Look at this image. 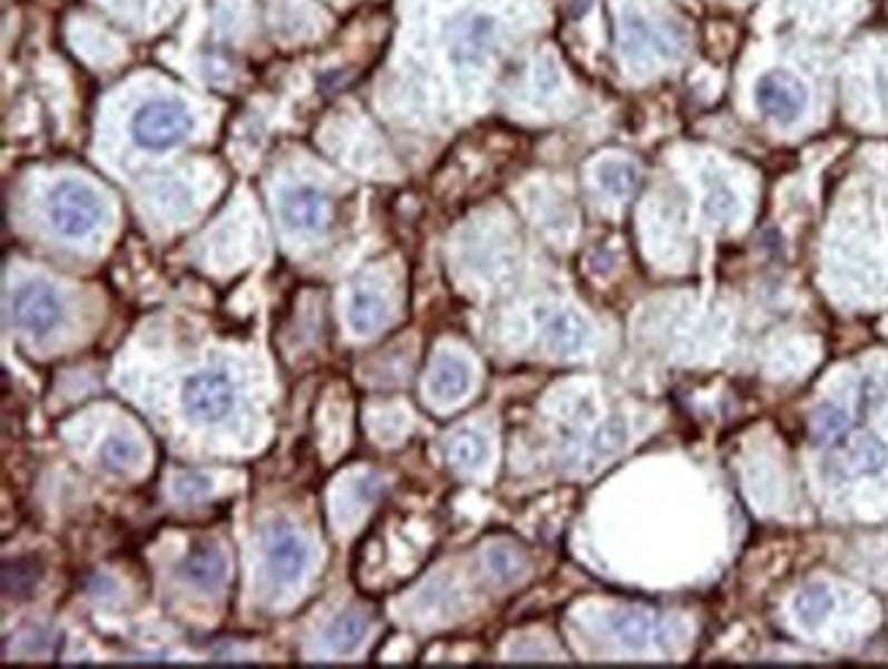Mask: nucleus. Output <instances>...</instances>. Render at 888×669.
<instances>
[{"instance_id": "obj_3", "label": "nucleus", "mask_w": 888, "mask_h": 669, "mask_svg": "<svg viewBox=\"0 0 888 669\" xmlns=\"http://www.w3.org/2000/svg\"><path fill=\"white\" fill-rule=\"evenodd\" d=\"M686 36L675 22H651L637 11H626L621 20V50L630 60L681 56Z\"/></svg>"}, {"instance_id": "obj_6", "label": "nucleus", "mask_w": 888, "mask_h": 669, "mask_svg": "<svg viewBox=\"0 0 888 669\" xmlns=\"http://www.w3.org/2000/svg\"><path fill=\"white\" fill-rule=\"evenodd\" d=\"M11 317L30 336H47L64 321V304L50 285L28 282L11 298Z\"/></svg>"}, {"instance_id": "obj_23", "label": "nucleus", "mask_w": 888, "mask_h": 669, "mask_svg": "<svg viewBox=\"0 0 888 669\" xmlns=\"http://www.w3.org/2000/svg\"><path fill=\"white\" fill-rule=\"evenodd\" d=\"M39 582V571L30 560H14V563H6L3 569V590L6 596H28L30 590L36 588Z\"/></svg>"}, {"instance_id": "obj_22", "label": "nucleus", "mask_w": 888, "mask_h": 669, "mask_svg": "<svg viewBox=\"0 0 888 669\" xmlns=\"http://www.w3.org/2000/svg\"><path fill=\"white\" fill-rule=\"evenodd\" d=\"M99 460H101V465H105L107 470H113V473H124V470L137 465V460H140V445L129 437L113 435L101 443Z\"/></svg>"}, {"instance_id": "obj_1", "label": "nucleus", "mask_w": 888, "mask_h": 669, "mask_svg": "<svg viewBox=\"0 0 888 669\" xmlns=\"http://www.w3.org/2000/svg\"><path fill=\"white\" fill-rule=\"evenodd\" d=\"M47 216L66 238H82L99 227L105 208L99 195L82 180H58L47 195Z\"/></svg>"}, {"instance_id": "obj_21", "label": "nucleus", "mask_w": 888, "mask_h": 669, "mask_svg": "<svg viewBox=\"0 0 888 669\" xmlns=\"http://www.w3.org/2000/svg\"><path fill=\"white\" fill-rule=\"evenodd\" d=\"M599 186L607 195L613 197H630L640 184V173L637 167L630 165V161L621 159H609L599 165Z\"/></svg>"}, {"instance_id": "obj_26", "label": "nucleus", "mask_w": 888, "mask_h": 669, "mask_svg": "<svg viewBox=\"0 0 888 669\" xmlns=\"http://www.w3.org/2000/svg\"><path fill=\"white\" fill-rule=\"evenodd\" d=\"M211 492V481L205 479V475H197V473H189V475H178L175 479V495L180 500H197L203 495H208Z\"/></svg>"}, {"instance_id": "obj_11", "label": "nucleus", "mask_w": 888, "mask_h": 669, "mask_svg": "<svg viewBox=\"0 0 888 669\" xmlns=\"http://www.w3.org/2000/svg\"><path fill=\"white\" fill-rule=\"evenodd\" d=\"M470 366L468 361H462L459 355H440L438 361L432 364L430 380H427V388H430V396L440 405H451V402L462 400L470 388Z\"/></svg>"}, {"instance_id": "obj_16", "label": "nucleus", "mask_w": 888, "mask_h": 669, "mask_svg": "<svg viewBox=\"0 0 888 669\" xmlns=\"http://www.w3.org/2000/svg\"><path fill=\"white\" fill-rule=\"evenodd\" d=\"M793 607H796V614H799L801 623L807 626V629H814V626H820L831 614L833 593L826 588L823 582H809V584H803L801 593L796 596Z\"/></svg>"}, {"instance_id": "obj_9", "label": "nucleus", "mask_w": 888, "mask_h": 669, "mask_svg": "<svg viewBox=\"0 0 888 669\" xmlns=\"http://www.w3.org/2000/svg\"><path fill=\"white\" fill-rule=\"evenodd\" d=\"M498 36V22L489 14H470L451 30V60L459 66L481 63Z\"/></svg>"}, {"instance_id": "obj_5", "label": "nucleus", "mask_w": 888, "mask_h": 669, "mask_svg": "<svg viewBox=\"0 0 888 669\" xmlns=\"http://www.w3.org/2000/svg\"><path fill=\"white\" fill-rule=\"evenodd\" d=\"M807 86L790 71H769L758 80V88H754V105L758 110L763 112L765 118L777 120V124L790 126L796 124L807 110Z\"/></svg>"}, {"instance_id": "obj_18", "label": "nucleus", "mask_w": 888, "mask_h": 669, "mask_svg": "<svg viewBox=\"0 0 888 669\" xmlns=\"http://www.w3.org/2000/svg\"><path fill=\"white\" fill-rule=\"evenodd\" d=\"M446 454H449V460L455 462V465L474 470V468H481L487 462L489 443L481 432L459 430L449 437V443H446Z\"/></svg>"}, {"instance_id": "obj_7", "label": "nucleus", "mask_w": 888, "mask_h": 669, "mask_svg": "<svg viewBox=\"0 0 888 669\" xmlns=\"http://www.w3.org/2000/svg\"><path fill=\"white\" fill-rule=\"evenodd\" d=\"M263 558L271 580L280 584H293L301 580V574L310 565V547L287 522H280L265 535Z\"/></svg>"}, {"instance_id": "obj_13", "label": "nucleus", "mask_w": 888, "mask_h": 669, "mask_svg": "<svg viewBox=\"0 0 888 669\" xmlns=\"http://www.w3.org/2000/svg\"><path fill=\"white\" fill-rule=\"evenodd\" d=\"M591 340V325L579 312L564 309L549 317L547 323V345L560 355L579 353Z\"/></svg>"}, {"instance_id": "obj_20", "label": "nucleus", "mask_w": 888, "mask_h": 669, "mask_svg": "<svg viewBox=\"0 0 888 669\" xmlns=\"http://www.w3.org/2000/svg\"><path fill=\"white\" fill-rule=\"evenodd\" d=\"M848 424H850L848 410L842 405H833V402H823V405L812 413V424H809V430H812V443L826 445L831 443V440L842 437L845 432H848Z\"/></svg>"}, {"instance_id": "obj_19", "label": "nucleus", "mask_w": 888, "mask_h": 669, "mask_svg": "<svg viewBox=\"0 0 888 669\" xmlns=\"http://www.w3.org/2000/svg\"><path fill=\"white\" fill-rule=\"evenodd\" d=\"M703 210L709 219L719 222V225H730L739 214V197L730 189L728 180L719 175H705V203Z\"/></svg>"}, {"instance_id": "obj_8", "label": "nucleus", "mask_w": 888, "mask_h": 669, "mask_svg": "<svg viewBox=\"0 0 888 669\" xmlns=\"http://www.w3.org/2000/svg\"><path fill=\"white\" fill-rule=\"evenodd\" d=\"M888 465V445L872 432L853 437L831 460L833 473L839 479H859V475H878Z\"/></svg>"}, {"instance_id": "obj_10", "label": "nucleus", "mask_w": 888, "mask_h": 669, "mask_svg": "<svg viewBox=\"0 0 888 669\" xmlns=\"http://www.w3.org/2000/svg\"><path fill=\"white\" fill-rule=\"evenodd\" d=\"M280 216L290 230H299V233L320 230V227H323V222L329 219V200H325L323 191L312 189V186L287 189V191H282Z\"/></svg>"}, {"instance_id": "obj_12", "label": "nucleus", "mask_w": 888, "mask_h": 669, "mask_svg": "<svg viewBox=\"0 0 888 669\" xmlns=\"http://www.w3.org/2000/svg\"><path fill=\"white\" fill-rule=\"evenodd\" d=\"M180 571V580L195 584V588L201 590H214L219 588L222 580H225L227 574V560L222 550H216V547L211 544H201L195 547V550L186 552V558L180 560L178 565Z\"/></svg>"}, {"instance_id": "obj_25", "label": "nucleus", "mask_w": 888, "mask_h": 669, "mask_svg": "<svg viewBox=\"0 0 888 669\" xmlns=\"http://www.w3.org/2000/svg\"><path fill=\"white\" fill-rule=\"evenodd\" d=\"M624 437H626L624 421H621V419L607 421V424H604L602 430L596 432L594 451H596V454H613L615 449H621V445H624Z\"/></svg>"}, {"instance_id": "obj_15", "label": "nucleus", "mask_w": 888, "mask_h": 669, "mask_svg": "<svg viewBox=\"0 0 888 669\" xmlns=\"http://www.w3.org/2000/svg\"><path fill=\"white\" fill-rule=\"evenodd\" d=\"M386 315H389V309H386V301L380 298V293L355 291L353 298H350L348 323L359 336L372 334L374 328H380L386 321Z\"/></svg>"}, {"instance_id": "obj_4", "label": "nucleus", "mask_w": 888, "mask_h": 669, "mask_svg": "<svg viewBox=\"0 0 888 669\" xmlns=\"http://www.w3.org/2000/svg\"><path fill=\"white\" fill-rule=\"evenodd\" d=\"M235 400H238V388H235L233 377L219 370L197 372L186 380L184 391H180L186 415H192L195 421L227 419L233 413Z\"/></svg>"}, {"instance_id": "obj_14", "label": "nucleus", "mask_w": 888, "mask_h": 669, "mask_svg": "<svg viewBox=\"0 0 888 669\" xmlns=\"http://www.w3.org/2000/svg\"><path fill=\"white\" fill-rule=\"evenodd\" d=\"M609 629L630 650H645L660 634V623L645 610H618L609 614Z\"/></svg>"}, {"instance_id": "obj_24", "label": "nucleus", "mask_w": 888, "mask_h": 669, "mask_svg": "<svg viewBox=\"0 0 888 669\" xmlns=\"http://www.w3.org/2000/svg\"><path fill=\"white\" fill-rule=\"evenodd\" d=\"M487 565L500 582H509V580H515V577L523 574L525 560H523V554L515 550V547L498 544L487 552Z\"/></svg>"}, {"instance_id": "obj_17", "label": "nucleus", "mask_w": 888, "mask_h": 669, "mask_svg": "<svg viewBox=\"0 0 888 669\" xmlns=\"http://www.w3.org/2000/svg\"><path fill=\"white\" fill-rule=\"evenodd\" d=\"M367 631H370V623H367L364 614L344 612L329 626V631H325V642H329V648L334 650V653L348 656L353 653V650H359V645L364 642Z\"/></svg>"}, {"instance_id": "obj_2", "label": "nucleus", "mask_w": 888, "mask_h": 669, "mask_svg": "<svg viewBox=\"0 0 888 669\" xmlns=\"http://www.w3.org/2000/svg\"><path fill=\"white\" fill-rule=\"evenodd\" d=\"M192 131V116L180 101L150 99L131 118V137L140 148L167 150L180 146Z\"/></svg>"}]
</instances>
